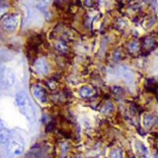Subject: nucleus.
<instances>
[{
    "instance_id": "1",
    "label": "nucleus",
    "mask_w": 158,
    "mask_h": 158,
    "mask_svg": "<svg viewBox=\"0 0 158 158\" xmlns=\"http://www.w3.org/2000/svg\"><path fill=\"white\" fill-rule=\"evenodd\" d=\"M15 101L22 115L25 116V118L30 122L34 120L36 118V112H35L34 107L27 94L23 92H20L17 94L15 97Z\"/></svg>"
},
{
    "instance_id": "2",
    "label": "nucleus",
    "mask_w": 158,
    "mask_h": 158,
    "mask_svg": "<svg viewBox=\"0 0 158 158\" xmlns=\"http://www.w3.org/2000/svg\"><path fill=\"white\" fill-rule=\"evenodd\" d=\"M24 144L18 138H12L9 140L6 146V153L10 158L19 157L23 153Z\"/></svg>"
},
{
    "instance_id": "3",
    "label": "nucleus",
    "mask_w": 158,
    "mask_h": 158,
    "mask_svg": "<svg viewBox=\"0 0 158 158\" xmlns=\"http://www.w3.org/2000/svg\"><path fill=\"white\" fill-rule=\"evenodd\" d=\"M16 81L15 71L8 67H2L0 71V83L4 88L12 86Z\"/></svg>"
},
{
    "instance_id": "4",
    "label": "nucleus",
    "mask_w": 158,
    "mask_h": 158,
    "mask_svg": "<svg viewBox=\"0 0 158 158\" xmlns=\"http://www.w3.org/2000/svg\"><path fill=\"white\" fill-rule=\"evenodd\" d=\"M18 25V18L17 15H11L5 18L2 22V27L4 30L11 32L17 29Z\"/></svg>"
},
{
    "instance_id": "5",
    "label": "nucleus",
    "mask_w": 158,
    "mask_h": 158,
    "mask_svg": "<svg viewBox=\"0 0 158 158\" xmlns=\"http://www.w3.org/2000/svg\"><path fill=\"white\" fill-rule=\"evenodd\" d=\"M32 94L41 103H46L48 101V93L44 87L39 85H34L32 87Z\"/></svg>"
},
{
    "instance_id": "6",
    "label": "nucleus",
    "mask_w": 158,
    "mask_h": 158,
    "mask_svg": "<svg viewBox=\"0 0 158 158\" xmlns=\"http://www.w3.org/2000/svg\"><path fill=\"white\" fill-rule=\"evenodd\" d=\"M34 67L38 74L41 75H46L48 74L49 67L46 60L44 59H39L34 63Z\"/></svg>"
},
{
    "instance_id": "7",
    "label": "nucleus",
    "mask_w": 158,
    "mask_h": 158,
    "mask_svg": "<svg viewBox=\"0 0 158 158\" xmlns=\"http://www.w3.org/2000/svg\"><path fill=\"white\" fill-rule=\"evenodd\" d=\"M155 46H156V41H155L154 38L152 36H148L142 39L141 50H142V52H148L149 51L153 50Z\"/></svg>"
},
{
    "instance_id": "8",
    "label": "nucleus",
    "mask_w": 158,
    "mask_h": 158,
    "mask_svg": "<svg viewBox=\"0 0 158 158\" xmlns=\"http://www.w3.org/2000/svg\"><path fill=\"white\" fill-rule=\"evenodd\" d=\"M135 148H136L137 153L140 156V158H149V151L142 142L139 141L135 143Z\"/></svg>"
},
{
    "instance_id": "9",
    "label": "nucleus",
    "mask_w": 158,
    "mask_h": 158,
    "mask_svg": "<svg viewBox=\"0 0 158 158\" xmlns=\"http://www.w3.org/2000/svg\"><path fill=\"white\" fill-rule=\"evenodd\" d=\"M96 94V89L89 85L82 86L79 89V95L82 98H90Z\"/></svg>"
},
{
    "instance_id": "10",
    "label": "nucleus",
    "mask_w": 158,
    "mask_h": 158,
    "mask_svg": "<svg viewBox=\"0 0 158 158\" xmlns=\"http://www.w3.org/2000/svg\"><path fill=\"white\" fill-rule=\"evenodd\" d=\"M10 132L9 130L0 123V144L7 143L10 140Z\"/></svg>"
},
{
    "instance_id": "11",
    "label": "nucleus",
    "mask_w": 158,
    "mask_h": 158,
    "mask_svg": "<svg viewBox=\"0 0 158 158\" xmlns=\"http://www.w3.org/2000/svg\"><path fill=\"white\" fill-rule=\"evenodd\" d=\"M158 122V118L157 117L154 116L150 114H146L143 118V123L144 126L146 129H150L152 127H153L156 123Z\"/></svg>"
},
{
    "instance_id": "12",
    "label": "nucleus",
    "mask_w": 158,
    "mask_h": 158,
    "mask_svg": "<svg viewBox=\"0 0 158 158\" xmlns=\"http://www.w3.org/2000/svg\"><path fill=\"white\" fill-rule=\"evenodd\" d=\"M141 48H142V44H140V42L138 40H131L127 44V46L128 52L131 55L138 53L141 50Z\"/></svg>"
},
{
    "instance_id": "13",
    "label": "nucleus",
    "mask_w": 158,
    "mask_h": 158,
    "mask_svg": "<svg viewBox=\"0 0 158 158\" xmlns=\"http://www.w3.org/2000/svg\"><path fill=\"white\" fill-rule=\"evenodd\" d=\"M120 73L125 79V81H128V82H132L134 81V74L130 69L123 67H121Z\"/></svg>"
},
{
    "instance_id": "14",
    "label": "nucleus",
    "mask_w": 158,
    "mask_h": 158,
    "mask_svg": "<svg viewBox=\"0 0 158 158\" xmlns=\"http://www.w3.org/2000/svg\"><path fill=\"white\" fill-rule=\"evenodd\" d=\"M55 48L60 53H67L69 51V47L67 45V44L65 43L63 40H57L55 43Z\"/></svg>"
},
{
    "instance_id": "15",
    "label": "nucleus",
    "mask_w": 158,
    "mask_h": 158,
    "mask_svg": "<svg viewBox=\"0 0 158 158\" xmlns=\"http://www.w3.org/2000/svg\"><path fill=\"white\" fill-rule=\"evenodd\" d=\"M145 88L150 92L156 91L157 89V84H156V81L153 79H147L145 83Z\"/></svg>"
},
{
    "instance_id": "16",
    "label": "nucleus",
    "mask_w": 158,
    "mask_h": 158,
    "mask_svg": "<svg viewBox=\"0 0 158 158\" xmlns=\"http://www.w3.org/2000/svg\"><path fill=\"white\" fill-rule=\"evenodd\" d=\"M110 158H123V153L120 149H115L110 153Z\"/></svg>"
},
{
    "instance_id": "17",
    "label": "nucleus",
    "mask_w": 158,
    "mask_h": 158,
    "mask_svg": "<svg viewBox=\"0 0 158 158\" xmlns=\"http://www.w3.org/2000/svg\"><path fill=\"white\" fill-rule=\"evenodd\" d=\"M112 109H113V105H112V104L108 103V104H107L104 107L103 111H104V113H108V112H110Z\"/></svg>"
},
{
    "instance_id": "18",
    "label": "nucleus",
    "mask_w": 158,
    "mask_h": 158,
    "mask_svg": "<svg viewBox=\"0 0 158 158\" xmlns=\"http://www.w3.org/2000/svg\"><path fill=\"white\" fill-rule=\"evenodd\" d=\"M154 158H158V154H156L154 156Z\"/></svg>"
}]
</instances>
